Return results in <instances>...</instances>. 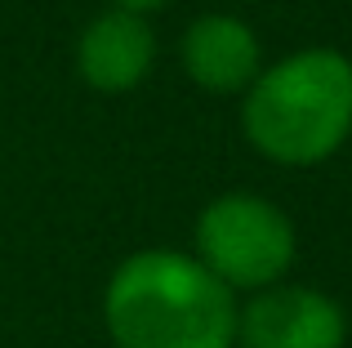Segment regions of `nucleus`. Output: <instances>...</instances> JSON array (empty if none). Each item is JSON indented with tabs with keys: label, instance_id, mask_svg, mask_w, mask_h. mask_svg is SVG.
I'll list each match as a JSON object with an SVG mask.
<instances>
[{
	"label": "nucleus",
	"instance_id": "1",
	"mask_svg": "<svg viewBox=\"0 0 352 348\" xmlns=\"http://www.w3.org/2000/svg\"><path fill=\"white\" fill-rule=\"evenodd\" d=\"M236 290L183 250L129 254L103 290L116 348H236Z\"/></svg>",
	"mask_w": 352,
	"mask_h": 348
},
{
	"label": "nucleus",
	"instance_id": "2",
	"mask_svg": "<svg viewBox=\"0 0 352 348\" xmlns=\"http://www.w3.org/2000/svg\"><path fill=\"white\" fill-rule=\"evenodd\" d=\"M241 130L276 166L330 161L352 134V58L317 45L258 67L245 85Z\"/></svg>",
	"mask_w": 352,
	"mask_h": 348
},
{
	"label": "nucleus",
	"instance_id": "3",
	"mask_svg": "<svg viewBox=\"0 0 352 348\" xmlns=\"http://www.w3.org/2000/svg\"><path fill=\"white\" fill-rule=\"evenodd\" d=\"M294 246L285 210L254 192L214 197L197 215V259L236 295L276 286L294 263Z\"/></svg>",
	"mask_w": 352,
	"mask_h": 348
},
{
	"label": "nucleus",
	"instance_id": "4",
	"mask_svg": "<svg viewBox=\"0 0 352 348\" xmlns=\"http://www.w3.org/2000/svg\"><path fill=\"white\" fill-rule=\"evenodd\" d=\"M241 348H344L348 317L330 295L312 286H263L236 308Z\"/></svg>",
	"mask_w": 352,
	"mask_h": 348
},
{
	"label": "nucleus",
	"instance_id": "5",
	"mask_svg": "<svg viewBox=\"0 0 352 348\" xmlns=\"http://www.w3.org/2000/svg\"><path fill=\"white\" fill-rule=\"evenodd\" d=\"M76 67L80 80L98 94H125L143 85L147 72L156 67V32L147 14L112 5L98 18H89L76 45Z\"/></svg>",
	"mask_w": 352,
	"mask_h": 348
},
{
	"label": "nucleus",
	"instance_id": "6",
	"mask_svg": "<svg viewBox=\"0 0 352 348\" xmlns=\"http://www.w3.org/2000/svg\"><path fill=\"white\" fill-rule=\"evenodd\" d=\"M183 72L210 94H241L263 67V45L254 27L232 14H201L188 23L179 45Z\"/></svg>",
	"mask_w": 352,
	"mask_h": 348
},
{
	"label": "nucleus",
	"instance_id": "7",
	"mask_svg": "<svg viewBox=\"0 0 352 348\" xmlns=\"http://www.w3.org/2000/svg\"><path fill=\"white\" fill-rule=\"evenodd\" d=\"M116 9H134V14H152V9H161V5H170V0H112Z\"/></svg>",
	"mask_w": 352,
	"mask_h": 348
}]
</instances>
